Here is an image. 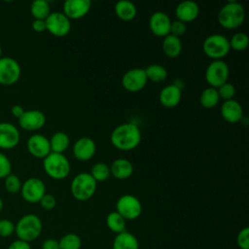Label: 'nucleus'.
<instances>
[{
    "label": "nucleus",
    "instance_id": "nucleus-24",
    "mask_svg": "<svg viewBox=\"0 0 249 249\" xmlns=\"http://www.w3.org/2000/svg\"><path fill=\"white\" fill-rule=\"evenodd\" d=\"M114 10L116 16L124 21L132 20L137 15V9L135 5L127 0H122L117 2L115 4Z\"/></svg>",
    "mask_w": 249,
    "mask_h": 249
},
{
    "label": "nucleus",
    "instance_id": "nucleus-20",
    "mask_svg": "<svg viewBox=\"0 0 249 249\" xmlns=\"http://www.w3.org/2000/svg\"><path fill=\"white\" fill-rule=\"evenodd\" d=\"M221 116L228 123H238L243 119V108L241 104L234 99L226 100L221 105Z\"/></svg>",
    "mask_w": 249,
    "mask_h": 249
},
{
    "label": "nucleus",
    "instance_id": "nucleus-1",
    "mask_svg": "<svg viewBox=\"0 0 249 249\" xmlns=\"http://www.w3.org/2000/svg\"><path fill=\"white\" fill-rule=\"evenodd\" d=\"M112 145L120 151H131L141 141V131L133 123H124L116 126L110 135Z\"/></svg>",
    "mask_w": 249,
    "mask_h": 249
},
{
    "label": "nucleus",
    "instance_id": "nucleus-11",
    "mask_svg": "<svg viewBox=\"0 0 249 249\" xmlns=\"http://www.w3.org/2000/svg\"><path fill=\"white\" fill-rule=\"evenodd\" d=\"M20 194L25 201L29 203H37L46 194V186L41 179L31 177L21 185Z\"/></svg>",
    "mask_w": 249,
    "mask_h": 249
},
{
    "label": "nucleus",
    "instance_id": "nucleus-37",
    "mask_svg": "<svg viewBox=\"0 0 249 249\" xmlns=\"http://www.w3.org/2000/svg\"><path fill=\"white\" fill-rule=\"evenodd\" d=\"M236 243L240 249H249V228L241 229L236 236Z\"/></svg>",
    "mask_w": 249,
    "mask_h": 249
},
{
    "label": "nucleus",
    "instance_id": "nucleus-31",
    "mask_svg": "<svg viewBox=\"0 0 249 249\" xmlns=\"http://www.w3.org/2000/svg\"><path fill=\"white\" fill-rule=\"evenodd\" d=\"M91 177L96 181V182H104L106 181L109 176L111 175L110 173V167L107 165L105 162H96L94 163L91 168H90V173Z\"/></svg>",
    "mask_w": 249,
    "mask_h": 249
},
{
    "label": "nucleus",
    "instance_id": "nucleus-16",
    "mask_svg": "<svg viewBox=\"0 0 249 249\" xmlns=\"http://www.w3.org/2000/svg\"><path fill=\"white\" fill-rule=\"evenodd\" d=\"M91 7L89 0H66L63 4V14L71 19H79L88 15Z\"/></svg>",
    "mask_w": 249,
    "mask_h": 249
},
{
    "label": "nucleus",
    "instance_id": "nucleus-19",
    "mask_svg": "<svg viewBox=\"0 0 249 249\" xmlns=\"http://www.w3.org/2000/svg\"><path fill=\"white\" fill-rule=\"evenodd\" d=\"M199 15L198 5L191 0H186L180 2L175 8V16L177 20H180L184 23L192 22Z\"/></svg>",
    "mask_w": 249,
    "mask_h": 249
},
{
    "label": "nucleus",
    "instance_id": "nucleus-18",
    "mask_svg": "<svg viewBox=\"0 0 249 249\" xmlns=\"http://www.w3.org/2000/svg\"><path fill=\"white\" fill-rule=\"evenodd\" d=\"M96 152L95 142L89 137H81L73 145V155L81 161L89 160Z\"/></svg>",
    "mask_w": 249,
    "mask_h": 249
},
{
    "label": "nucleus",
    "instance_id": "nucleus-32",
    "mask_svg": "<svg viewBox=\"0 0 249 249\" xmlns=\"http://www.w3.org/2000/svg\"><path fill=\"white\" fill-rule=\"evenodd\" d=\"M59 249H80L82 246V240L76 233L70 232L64 234L58 240Z\"/></svg>",
    "mask_w": 249,
    "mask_h": 249
},
{
    "label": "nucleus",
    "instance_id": "nucleus-17",
    "mask_svg": "<svg viewBox=\"0 0 249 249\" xmlns=\"http://www.w3.org/2000/svg\"><path fill=\"white\" fill-rule=\"evenodd\" d=\"M171 20L163 12H155L149 19V27L151 32L158 37H165L170 32Z\"/></svg>",
    "mask_w": 249,
    "mask_h": 249
},
{
    "label": "nucleus",
    "instance_id": "nucleus-8",
    "mask_svg": "<svg viewBox=\"0 0 249 249\" xmlns=\"http://www.w3.org/2000/svg\"><path fill=\"white\" fill-rule=\"evenodd\" d=\"M230 75L229 65L224 60H213L205 70V80L211 88H219L228 82Z\"/></svg>",
    "mask_w": 249,
    "mask_h": 249
},
{
    "label": "nucleus",
    "instance_id": "nucleus-30",
    "mask_svg": "<svg viewBox=\"0 0 249 249\" xmlns=\"http://www.w3.org/2000/svg\"><path fill=\"white\" fill-rule=\"evenodd\" d=\"M50 10V5L45 0H35L30 6V12L34 19L45 20L51 14Z\"/></svg>",
    "mask_w": 249,
    "mask_h": 249
},
{
    "label": "nucleus",
    "instance_id": "nucleus-4",
    "mask_svg": "<svg viewBox=\"0 0 249 249\" xmlns=\"http://www.w3.org/2000/svg\"><path fill=\"white\" fill-rule=\"evenodd\" d=\"M46 174L55 180L65 179L71 170V164L63 154L51 152L43 160Z\"/></svg>",
    "mask_w": 249,
    "mask_h": 249
},
{
    "label": "nucleus",
    "instance_id": "nucleus-40",
    "mask_svg": "<svg viewBox=\"0 0 249 249\" xmlns=\"http://www.w3.org/2000/svg\"><path fill=\"white\" fill-rule=\"evenodd\" d=\"M41 207L45 210H53L56 205L55 197L51 194H45L39 201Z\"/></svg>",
    "mask_w": 249,
    "mask_h": 249
},
{
    "label": "nucleus",
    "instance_id": "nucleus-34",
    "mask_svg": "<svg viewBox=\"0 0 249 249\" xmlns=\"http://www.w3.org/2000/svg\"><path fill=\"white\" fill-rule=\"evenodd\" d=\"M21 185L19 178L16 174L11 173L5 178V189L10 194H17L20 192Z\"/></svg>",
    "mask_w": 249,
    "mask_h": 249
},
{
    "label": "nucleus",
    "instance_id": "nucleus-33",
    "mask_svg": "<svg viewBox=\"0 0 249 249\" xmlns=\"http://www.w3.org/2000/svg\"><path fill=\"white\" fill-rule=\"evenodd\" d=\"M230 48L236 51L242 52L247 49L249 45V37L244 32H236L229 40Z\"/></svg>",
    "mask_w": 249,
    "mask_h": 249
},
{
    "label": "nucleus",
    "instance_id": "nucleus-41",
    "mask_svg": "<svg viewBox=\"0 0 249 249\" xmlns=\"http://www.w3.org/2000/svg\"><path fill=\"white\" fill-rule=\"evenodd\" d=\"M8 249H31V246L29 245V242L17 239L8 246Z\"/></svg>",
    "mask_w": 249,
    "mask_h": 249
},
{
    "label": "nucleus",
    "instance_id": "nucleus-14",
    "mask_svg": "<svg viewBox=\"0 0 249 249\" xmlns=\"http://www.w3.org/2000/svg\"><path fill=\"white\" fill-rule=\"evenodd\" d=\"M20 139V134L17 126L11 123H0V149L10 150L15 148Z\"/></svg>",
    "mask_w": 249,
    "mask_h": 249
},
{
    "label": "nucleus",
    "instance_id": "nucleus-27",
    "mask_svg": "<svg viewBox=\"0 0 249 249\" xmlns=\"http://www.w3.org/2000/svg\"><path fill=\"white\" fill-rule=\"evenodd\" d=\"M220 101V97L217 89L208 87L204 89L199 95V103L205 109H212Z\"/></svg>",
    "mask_w": 249,
    "mask_h": 249
},
{
    "label": "nucleus",
    "instance_id": "nucleus-44",
    "mask_svg": "<svg viewBox=\"0 0 249 249\" xmlns=\"http://www.w3.org/2000/svg\"><path fill=\"white\" fill-rule=\"evenodd\" d=\"M11 113L13 114L14 117L19 119L22 116V114L24 113V110H23V108L20 105H14L11 108Z\"/></svg>",
    "mask_w": 249,
    "mask_h": 249
},
{
    "label": "nucleus",
    "instance_id": "nucleus-13",
    "mask_svg": "<svg viewBox=\"0 0 249 249\" xmlns=\"http://www.w3.org/2000/svg\"><path fill=\"white\" fill-rule=\"evenodd\" d=\"M19 126L28 131H35L42 128L46 124V116L39 110L24 111L22 116L18 119Z\"/></svg>",
    "mask_w": 249,
    "mask_h": 249
},
{
    "label": "nucleus",
    "instance_id": "nucleus-42",
    "mask_svg": "<svg viewBox=\"0 0 249 249\" xmlns=\"http://www.w3.org/2000/svg\"><path fill=\"white\" fill-rule=\"evenodd\" d=\"M42 249H59L58 240L53 238H48L42 243Z\"/></svg>",
    "mask_w": 249,
    "mask_h": 249
},
{
    "label": "nucleus",
    "instance_id": "nucleus-5",
    "mask_svg": "<svg viewBox=\"0 0 249 249\" xmlns=\"http://www.w3.org/2000/svg\"><path fill=\"white\" fill-rule=\"evenodd\" d=\"M97 182L89 173L82 172L77 174L71 181L70 192L74 198L80 201L89 199L95 194Z\"/></svg>",
    "mask_w": 249,
    "mask_h": 249
},
{
    "label": "nucleus",
    "instance_id": "nucleus-23",
    "mask_svg": "<svg viewBox=\"0 0 249 249\" xmlns=\"http://www.w3.org/2000/svg\"><path fill=\"white\" fill-rule=\"evenodd\" d=\"M161 49L163 53L169 58H175L180 55L182 52V42L179 37L168 34L163 37L161 43Z\"/></svg>",
    "mask_w": 249,
    "mask_h": 249
},
{
    "label": "nucleus",
    "instance_id": "nucleus-3",
    "mask_svg": "<svg viewBox=\"0 0 249 249\" xmlns=\"http://www.w3.org/2000/svg\"><path fill=\"white\" fill-rule=\"evenodd\" d=\"M43 224L35 214H25L15 225V232L18 239L30 242L39 237L42 232Z\"/></svg>",
    "mask_w": 249,
    "mask_h": 249
},
{
    "label": "nucleus",
    "instance_id": "nucleus-46",
    "mask_svg": "<svg viewBox=\"0 0 249 249\" xmlns=\"http://www.w3.org/2000/svg\"><path fill=\"white\" fill-rule=\"evenodd\" d=\"M1 54H2V49H1V46H0V58H1Z\"/></svg>",
    "mask_w": 249,
    "mask_h": 249
},
{
    "label": "nucleus",
    "instance_id": "nucleus-21",
    "mask_svg": "<svg viewBox=\"0 0 249 249\" xmlns=\"http://www.w3.org/2000/svg\"><path fill=\"white\" fill-rule=\"evenodd\" d=\"M182 97L181 89L176 85H167L162 88L159 94L160 103L165 108H173L177 106Z\"/></svg>",
    "mask_w": 249,
    "mask_h": 249
},
{
    "label": "nucleus",
    "instance_id": "nucleus-9",
    "mask_svg": "<svg viewBox=\"0 0 249 249\" xmlns=\"http://www.w3.org/2000/svg\"><path fill=\"white\" fill-rule=\"evenodd\" d=\"M21 74L18 62L9 56L0 58V84L3 86H12L16 84Z\"/></svg>",
    "mask_w": 249,
    "mask_h": 249
},
{
    "label": "nucleus",
    "instance_id": "nucleus-26",
    "mask_svg": "<svg viewBox=\"0 0 249 249\" xmlns=\"http://www.w3.org/2000/svg\"><path fill=\"white\" fill-rule=\"evenodd\" d=\"M50 140V146H51V152L57 153V154H63L69 147L70 144V138L69 136L62 131H57L53 133Z\"/></svg>",
    "mask_w": 249,
    "mask_h": 249
},
{
    "label": "nucleus",
    "instance_id": "nucleus-38",
    "mask_svg": "<svg viewBox=\"0 0 249 249\" xmlns=\"http://www.w3.org/2000/svg\"><path fill=\"white\" fill-rule=\"evenodd\" d=\"M15 232V224L8 219L0 220V236L8 237Z\"/></svg>",
    "mask_w": 249,
    "mask_h": 249
},
{
    "label": "nucleus",
    "instance_id": "nucleus-10",
    "mask_svg": "<svg viewBox=\"0 0 249 249\" xmlns=\"http://www.w3.org/2000/svg\"><path fill=\"white\" fill-rule=\"evenodd\" d=\"M46 30L55 37H64L71 30L70 19L60 12H53L45 19Z\"/></svg>",
    "mask_w": 249,
    "mask_h": 249
},
{
    "label": "nucleus",
    "instance_id": "nucleus-25",
    "mask_svg": "<svg viewBox=\"0 0 249 249\" xmlns=\"http://www.w3.org/2000/svg\"><path fill=\"white\" fill-rule=\"evenodd\" d=\"M139 243L136 236L128 231H123L113 240V249H138Z\"/></svg>",
    "mask_w": 249,
    "mask_h": 249
},
{
    "label": "nucleus",
    "instance_id": "nucleus-35",
    "mask_svg": "<svg viewBox=\"0 0 249 249\" xmlns=\"http://www.w3.org/2000/svg\"><path fill=\"white\" fill-rule=\"evenodd\" d=\"M217 91L219 94L220 99H223L224 101L226 100H231L233 99V96L235 94V88L232 84L227 82L217 88Z\"/></svg>",
    "mask_w": 249,
    "mask_h": 249
},
{
    "label": "nucleus",
    "instance_id": "nucleus-6",
    "mask_svg": "<svg viewBox=\"0 0 249 249\" xmlns=\"http://www.w3.org/2000/svg\"><path fill=\"white\" fill-rule=\"evenodd\" d=\"M204 54L213 60H222L231 51L229 39L222 34H211L202 43Z\"/></svg>",
    "mask_w": 249,
    "mask_h": 249
},
{
    "label": "nucleus",
    "instance_id": "nucleus-28",
    "mask_svg": "<svg viewBox=\"0 0 249 249\" xmlns=\"http://www.w3.org/2000/svg\"><path fill=\"white\" fill-rule=\"evenodd\" d=\"M145 74L147 80L152 81L154 83L163 82L167 78V70L160 64H150L145 69Z\"/></svg>",
    "mask_w": 249,
    "mask_h": 249
},
{
    "label": "nucleus",
    "instance_id": "nucleus-45",
    "mask_svg": "<svg viewBox=\"0 0 249 249\" xmlns=\"http://www.w3.org/2000/svg\"><path fill=\"white\" fill-rule=\"evenodd\" d=\"M3 205H4V204H3V200H2V198L0 197V212H1L2 209H3Z\"/></svg>",
    "mask_w": 249,
    "mask_h": 249
},
{
    "label": "nucleus",
    "instance_id": "nucleus-7",
    "mask_svg": "<svg viewBox=\"0 0 249 249\" xmlns=\"http://www.w3.org/2000/svg\"><path fill=\"white\" fill-rule=\"evenodd\" d=\"M116 211L126 221L135 220L142 213L140 200L132 195H124L116 202Z\"/></svg>",
    "mask_w": 249,
    "mask_h": 249
},
{
    "label": "nucleus",
    "instance_id": "nucleus-15",
    "mask_svg": "<svg viewBox=\"0 0 249 249\" xmlns=\"http://www.w3.org/2000/svg\"><path fill=\"white\" fill-rule=\"evenodd\" d=\"M28 152L37 159H45L51 153L50 140L42 134L31 135L26 143Z\"/></svg>",
    "mask_w": 249,
    "mask_h": 249
},
{
    "label": "nucleus",
    "instance_id": "nucleus-39",
    "mask_svg": "<svg viewBox=\"0 0 249 249\" xmlns=\"http://www.w3.org/2000/svg\"><path fill=\"white\" fill-rule=\"evenodd\" d=\"M186 30H187L186 23H184L180 20H177V19L174 20V21H171L169 34H171L173 36H176V37H180V36L185 34Z\"/></svg>",
    "mask_w": 249,
    "mask_h": 249
},
{
    "label": "nucleus",
    "instance_id": "nucleus-29",
    "mask_svg": "<svg viewBox=\"0 0 249 249\" xmlns=\"http://www.w3.org/2000/svg\"><path fill=\"white\" fill-rule=\"evenodd\" d=\"M106 225L109 230L118 234L125 231L126 221L117 211H112L106 217Z\"/></svg>",
    "mask_w": 249,
    "mask_h": 249
},
{
    "label": "nucleus",
    "instance_id": "nucleus-36",
    "mask_svg": "<svg viewBox=\"0 0 249 249\" xmlns=\"http://www.w3.org/2000/svg\"><path fill=\"white\" fill-rule=\"evenodd\" d=\"M12 163L7 156L0 152V179H5L12 172Z\"/></svg>",
    "mask_w": 249,
    "mask_h": 249
},
{
    "label": "nucleus",
    "instance_id": "nucleus-43",
    "mask_svg": "<svg viewBox=\"0 0 249 249\" xmlns=\"http://www.w3.org/2000/svg\"><path fill=\"white\" fill-rule=\"evenodd\" d=\"M32 28L36 32H43L46 30V22L42 19H34L32 21Z\"/></svg>",
    "mask_w": 249,
    "mask_h": 249
},
{
    "label": "nucleus",
    "instance_id": "nucleus-2",
    "mask_svg": "<svg viewBox=\"0 0 249 249\" xmlns=\"http://www.w3.org/2000/svg\"><path fill=\"white\" fill-rule=\"evenodd\" d=\"M219 24L226 29H236L240 27L245 19L243 6L235 1L226 3L219 11L217 17Z\"/></svg>",
    "mask_w": 249,
    "mask_h": 249
},
{
    "label": "nucleus",
    "instance_id": "nucleus-12",
    "mask_svg": "<svg viewBox=\"0 0 249 249\" xmlns=\"http://www.w3.org/2000/svg\"><path fill=\"white\" fill-rule=\"evenodd\" d=\"M147 82L145 71L142 68H131L122 77L123 88L130 92L140 91L145 88Z\"/></svg>",
    "mask_w": 249,
    "mask_h": 249
},
{
    "label": "nucleus",
    "instance_id": "nucleus-22",
    "mask_svg": "<svg viewBox=\"0 0 249 249\" xmlns=\"http://www.w3.org/2000/svg\"><path fill=\"white\" fill-rule=\"evenodd\" d=\"M109 167L111 175L118 180H125L133 173V165L126 159H117Z\"/></svg>",
    "mask_w": 249,
    "mask_h": 249
}]
</instances>
